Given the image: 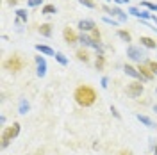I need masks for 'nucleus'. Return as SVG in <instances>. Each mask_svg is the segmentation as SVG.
I'll use <instances>...</instances> for the list:
<instances>
[{
    "label": "nucleus",
    "mask_w": 157,
    "mask_h": 155,
    "mask_svg": "<svg viewBox=\"0 0 157 155\" xmlns=\"http://www.w3.org/2000/svg\"><path fill=\"white\" fill-rule=\"evenodd\" d=\"M118 155H132V152H130V150H121Z\"/></svg>",
    "instance_id": "obj_32"
},
{
    "label": "nucleus",
    "mask_w": 157,
    "mask_h": 155,
    "mask_svg": "<svg viewBox=\"0 0 157 155\" xmlns=\"http://www.w3.org/2000/svg\"><path fill=\"white\" fill-rule=\"evenodd\" d=\"M77 27H78V30H80V32H86V34H89L93 29H97V23H95V20H91V18H82V20H78Z\"/></svg>",
    "instance_id": "obj_7"
},
{
    "label": "nucleus",
    "mask_w": 157,
    "mask_h": 155,
    "mask_svg": "<svg viewBox=\"0 0 157 155\" xmlns=\"http://www.w3.org/2000/svg\"><path fill=\"white\" fill-rule=\"evenodd\" d=\"M34 61H36V66H38V70H36V75H38L39 78H43L45 75H47V59H45V55H36L34 57Z\"/></svg>",
    "instance_id": "obj_8"
},
{
    "label": "nucleus",
    "mask_w": 157,
    "mask_h": 155,
    "mask_svg": "<svg viewBox=\"0 0 157 155\" xmlns=\"http://www.w3.org/2000/svg\"><path fill=\"white\" fill-rule=\"evenodd\" d=\"M154 111H155V112H157V104H155V105H154Z\"/></svg>",
    "instance_id": "obj_35"
},
{
    "label": "nucleus",
    "mask_w": 157,
    "mask_h": 155,
    "mask_svg": "<svg viewBox=\"0 0 157 155\" xmlns=\"http://www.w3.org/2000/svg\"><path fill=\"white\" fill-rule=\"evenodd\" d=\"M89 36L95 39V41H100V38H102V36H100V30H98V29H93L91 32H89Z\"/></svg>",
    "instance_id": "obj_28"
},
{
    "label": "nucleus",
    "mask_w": 157,
    "mask_h": 155,
    "mask_svg": "<svg viewBox=\"0 0 157 155\" xmlns=\"http://www.w3.org/2000/svg\"><path fill=\"white\" fill-rule=\"evenodd\" d=\"M147 64H148V68L152 70V73L157 75V61H147Z\"/></svg>",
    "instance_id": "obj_27"
},
{
    "label": "nucleus",
    "mask_w": 157,
    "mask_h": 155,
    "mask_svg": "<svg viewBox=\"0 0 157 155\" xmlns=\"http://www.w3.org/2000/svg\"><path fill=\"white\" fill-rule=\"evenodd\" d=\"M143 82L141 80H134V82H130L127 86V89H125V93H127V96L130 98H137V96H141V93H143Z\"/></svg>",
    "instance_id": "obj_6"
},
{
    "label": "nucleus",
    "mask_w": 157,
    "mask_h": 155,
    "mask_svg": "<svg viewBox=\"0 0 157 155\" xmlns=\"http://www.w3.org/2000/svg\"><path fill=\"white\" fill-rule=\"evenodd\" d=\"M18 134H20V123L18 121H14L13 125L6 127L4 132H2V148H7V146L11 145V141L18 137Z\"/></svg>",
    "instance_id": "obj_2"
},
{
    "label": "nucleus",
    "mask_w": 157,
    "mask_h": 155,
    "mask_svg": "<svg viewBox=\"0 0 157 155\" xmlns=\"http://www.w3.org/2000/svg\"><path fill=\"white\" fill-rule=\"evenodd\" d=\"M113 2H114L116 6H123V4H127V6H128V2H130V0H113Z\"/></svg>",
    "instance_id": "obj_31"
},
{
    "label": "nucleus",
    "mask_w": 157,
    "mask_h": 155,
    "mask_svg": "<svg viewBox=\"0 0 157 155\" xmlns=\"http://www.w3.org/2000/svg\"><path fill=\"white\" fill-rule=\"evenodd\" d=\"M111 112H113V116L116 118V119H121V116H120V112H118V109L114 105H111Z\"/></svg>",
    "instance_id": "obj_30"
},
{
    "label": "nucleus",
    "mask_w": 157,
    "mask_h": 155,
    "mask_svg": "<svg viewBox=\"0 0 157 155\" xmlns=\"http://www.w3.org/2000/svg\"><path fill=\"white\" fill-rule=\"evenodd\" d=\"M105 2H111V0H105Z\"/></svg>",
    "instance_id": "obj_36"
},
{
    "label": "nucleus",
    "mask_w": 157,
    "mask_h": 155,
    "mask_svg": "<svg viewBox=\"0 0 157 155\" xmlns=\"http://www.w3.org/2000/svg\"><path fill=\"white\" fill-rule=\"evenodd\" d=\"M34 48H36V52L41 54V55H52V57L56 55V50L52 48V47H48V45H41V43H38Z\"/></svg>",
    "instance_id": "obj_13"
},
{
    "label": "nucleus",
    "mask_w": 157,
    "mask_h": 155,
    "mask_svg": "<svg viewBox=\"0 0 157 155\" xmlns=\"http://www.w3.org/2000/svg\"><path fill=\"white\" fill-rule=\"evenodd\" d=\"M54 57H56V61H57L61 66H66V64H68V57H66L63 52H56V55H54Z\"/></svg>",
    "instance_id": "obj_20"
},
{
    "label": "nucleus",
    "mask_w": 157,
    "mask_h": 155,
    "mask_svg": "<svg viewBox=\"0 0 157 155\" xmlns=\"http://www.w3.org/2000/svg\"><path fill=\"white\" fill-rule=\"evenodd\" d=\"M41 13H43V14H56V13H57V7H56L54 4H45V6L41 7Z\"/></svg>",
    "instance_id": "obj_19"
},
{
    "label": "nucleus",
    "mask_w": 157,
    "mask_h": 155,
    "mask_svg": "<svg viewBox=\"0 0 157 155\" xmlns=\"http://www.w3.org/2000/svg\"><path fill=\"white\" fill-rule=\"evenodd\" d=\"M78 36H80V34H77L71 27H64V30H63V38H64V41H66L68 45L78 43Z\"/></svg>",
    "instance_id": "obj_9"
},
{
    "label": "nucleus",
    "mask_w": 157,
    "mask_h": 155,
    "mask_svg": "<svg viewBox=\"0 0 157 155\" xmlns=\"http://www.w3.org/2000/svg\"><path fill=\"white\" fill-rule=\"evenodd\" d=\"M23 66H25V61L20 55H11L9 59L4 61V70L13 71V73H18L20 70H23Z\"/></svg>",
    "instance_id": "obj_4"
},
{
    "label": "nucleus",
    "mask_w": 157,
    "mask_h": 155,
    "mask_svg": "<svg viewBox=\"0 0 157 155\" xmlns=\"http://www.w3.org/2000/svg\"><path fill=\"white\" fill-rule=\"evenodd\" d=\"M127 57L130 59V61H134V62H143L145 59H147V52L143 50V47L139 45V47H136V45H128L127 47Z\"/></svg>",
    "instance_id": "obj_3"
},
{
    "label": "nucleus",
    "mask_w": 157,
    "mask_h": 155,
    "mask_svg": "<svg viewBox=\"0 0 157 155\" xmlns=\"http://www.w3.org/2000/svg\"><path fill=\"white\" fill-rule=\"evenodd\" d=\"M155 93H157V87H155Z\"/></svg>",
    "instance_id": "obj_37"
},
{
    "label": "nucleus",
    "mask_w": 157,
    "mask_h": 155,
    "mask_svg": "<svg viewBox=\"0 0 157 155\" xmlns=\"http://www.w3.org/2000/svg\"><path fill=\"white\" fill-rule=\"evenodd\" d=\"M154 153H155V155H157V145H155V146H154Z\"/></svg>",
    "instance_id": "obj_34"
},
{
    "label": "nucleus",
    "mask_w": 157,
    "mask_h": 155,
    "mask_svg": "<svg viewBox=\"0 0 157 155\" xmlns=\"http://www.w3.org/2000/svg\"><path fill=\"white\" fill-rule=\"evenodd\" d=\"M139 7H143V9H148L150 13H154V11H157V4H152V2H148V0H143Z\"/></svg>",
    "instance_id": "obj_22"
},
{
    "label": "nucleus",
    "mask_w": 157,
    "mask_h": 155,
    "mask_svg": "<svg viewBox=\"0 0 157 155\" xmlns=\"http://www.w3.org/2000/svg\"><path fill=\"white\" fill-rule=\"evenodd\" d=\"M136 118H137V121H141L145 127H148V128H154V127H157L155 123H154V119L152 118H148L147 114H136Z\"/></svg>",
    "instance_id": "obj_16"
},
{
    "label": "nucleus",
    "mask_w": 157,
    "mask_h": 155,
    "mask_svg": "<svg viewBox=\"0 0 157 155\" xmlns=\"http://www.w3.org/2000/svg\"><path fill=\"white\" fill-rule=\"evenodd\" d=\"M100 86H102V89H107V86H109V78H107V77H102V80H100Z\"/></svg>",
    "instance_id": "obj_29"
},
{
    "label": "nucleus",
    "mask_w": 157,
    "mask_h": 155,
    "mask_svg": "<svg viewBox=\"0 0 157 155\" xmlns=\"http://www.w3.org/2000/svg\"><path fill=\"white\" fill-rule=\"evenodd\" d=\"M43 7L45 4H43V0H27V7Z\"/></svg>",
    "instance_id": "obj_26"
},
{
    "label": "nucleus",
    "mask_w": 157,
    "mask_h": 155,
    "mask_svg": "<svg viewBox=\"0 0 157 155\" xmlns=\"http://www.w3.org/2000/svg\"><path fill=\"white\" fill-rule=\"evenodd\" d=\"M29 20V13L25 9H16V20H14V25H23L27 23Z\"/></svg>",
    "instance_id": "obj_14"
},
{
    "label": "nucleus",
    "mask_w": 157,
    "mask_h": 155,
    "mask_svg": "<svg viewBox=\"0 0 157 155\" xmlns=\"http://www.w3.org/2000/svg\"><path fill=\"white\" fill-rule=\"evenodd\" d=\"M29 109H30V105H29V102H27V100H21V102H20V105H18V112H20V114H27V112H29Z\"/></svg>",
    "instance_id": "obj_21"
},
{
    "label": "nucleus",
    "mask_w": 157,
    "mask_h": 155,
    "mask_svg": "<svg viewBox=\"0 0 157 155\" xmlns=\"http://www.w3.org/2000/svg\"><path fill=\"white\" fill-rule=\"evenodd\" d=\"M137 71H139V75H141V80H143V82H148V80H154V77H155V75L152 73V70L148 68V64H147V62H145V64L141 62V64L137 66Z\"/></svg>",
    "instance_id": "obj_10"
},
{
    "label": "nucleus",
    "mask_w": 157,
    "mask_h": 155,
    "mask_svg": "<svg viewBox=\"0 0 157 155\" xmlns=\"http://www.w3.org/2000/svg\"><path fill=\"white\" fill-rule=\"evenodd\" d=\"M7 4H9V6H16V4H18V0H7Z\"/></svg>",
    "instance_id": "obj_33"
},
{
    "label": "nucleus",
    "mask_w": 157,
    "mask_h": 155,
    "mask_svg": "<svg viewBox=\"0 0 157 155\" xmlns=\"http://www.w3.org/2000/svg\"><path fill=\"white\" fill-rule=\"evenodd\" d=\"M75 55H77V59L80 61V62H89V54H88V50L84 48H78L77 52H75Z\"/></svg>",
    "instance_id": "obj_17"
},
{
    "label": "nucleus",
    "mask_w": 157,
    "mask_h": 155,
    "mask_svg": "<svg viewBox=\"0 0 157 155\" xmlns=\"http://www.w3.org/2000/svg\"><path fill=\"white\" fill-rule=\"evenodd\" d=\"M73 98H75V102H77L80 107H91L95 105V102H97V91L93 89L91 86H78L75 89V93H73Z\"/></svg>",
    "instance_id": "obj_1"
},
{
    "label": "nucleus",
    "mask_w": 157,
    "mask_h": 155,
    "mask_svg": "<svg viewBox=\"0 0 157 155\" xmlns=\"http://www.w3.org/2000/svg\"><path fill=\"white\" fill-rule=\"evenodd\" d=\"M118 38L121 39V41H125V43H130V32L120 29V30H118Z\"/></svg>",
    "instance_id": "obj_23"
},
{
    "label": "nucleus",
    "mask_w": 157,
    "mask_h": 155,
    "mask_svg": "<svg viewBox=\"0 0 157 155\" xmlns=\"http://www.w3.org/2000/svg\"><path fill=\"white\" fill-rule=\"evenodd\" d=\"M102 21H104V23H107V25H113V27H118V25H120V21H118V20L109 18V16H104V18H102Z\"/></svg>",
    "instance_id": "obj_25"
},
{
    "label": "nucleus",
    "mask_w": 157,
    "mask_h": 155,
    "mask_svg": "<svg viewBox=\"0 0 157 155\" xmlns=\"http://www.w3.org/2000/svg\"><path fill=\"white\" fill-rule=\"evenodd\" d=\"M139 41H141V47H143V48H148V50L157 48V41L152 39V38H148V36H141Z\"/></svg>",
    "instance_id": "obj_15"
},
{
    "label": "nucleus",
    "mask_w": 157,
    "mask_h": 155,
    "mask_svg": "<svg viewBox=\"0 0 157 155\" xmlns=\"http://www.w3.org/2000/svg\"><path fill=\"white\" fill-rule=\"evenodd\" d=\"M38 32L43 38H52V32H54V25L52 23H41L38 27Z\"/></svg>",
    "instance_id": "obj_11"
},
{
    "label": "nucleus",
    "mask_w": 157,
    "mask_h": 155,
    "mask_svg": "<svg viewBox=\"0 0 157 155\" xmlns=\"http://www.w3.org/2000/svg\"><path fill=\"white\" fill-rule=\"evenodd\" d=\"M78 4L84 6V7H88V9H95V7H97L95 0H78Z\"/></svg>",
    "instance_id": "obj_24"
},
{
    "label": "nucleus",
    "mask_w": 157,
    "mask_h": 155,
    "mask_svg": "<svg viewBox=\"0 0 157 155\" xmlns=\"http://www.w3.org/2000/svg\"><path fill=\"white\" fill-rule=\"evenodd\" d=\"M95 68L98 71H102V70L105 68V55L104 54H97V61H95Z\"/></svg>",
    "instance_id": "obj_18"
},
{
    "label": "nucleus",
    "mask_w": 157,
    "mask_h": 155,
    "mask_svg": "<svg viewBox=\"0 0 157 155\" xmlns=\"http://www.w3.org/2000/svg\"><path fill=\"white\" fill-rule=\"evenodd\" d=\"M104 11L111 14L114 20H118L120 23H125L128 20V13H123V9L120 7V6H114V7H109V6H104Z\"/></svg>",
    "instance_id": "obj_5"
},
{
    "label": "nucleus",
    "mask_w": 157,
    "mask_h": 155,
    "mask_svg": "<svg viewBox=\"0 0 157 155\" xmlns=\"http://www.w3.org/2000/svg\"><path fill=\"white\" fill-rule=\"evenodd\" d=\"M123 71H125V75H128V77L136 78V80H141V75H139V71H137V66L125 64V66H123ZM141 82H143V80H141Z\"/></svg>",
    "instance_id": "obj_12"
}]
</instances>
